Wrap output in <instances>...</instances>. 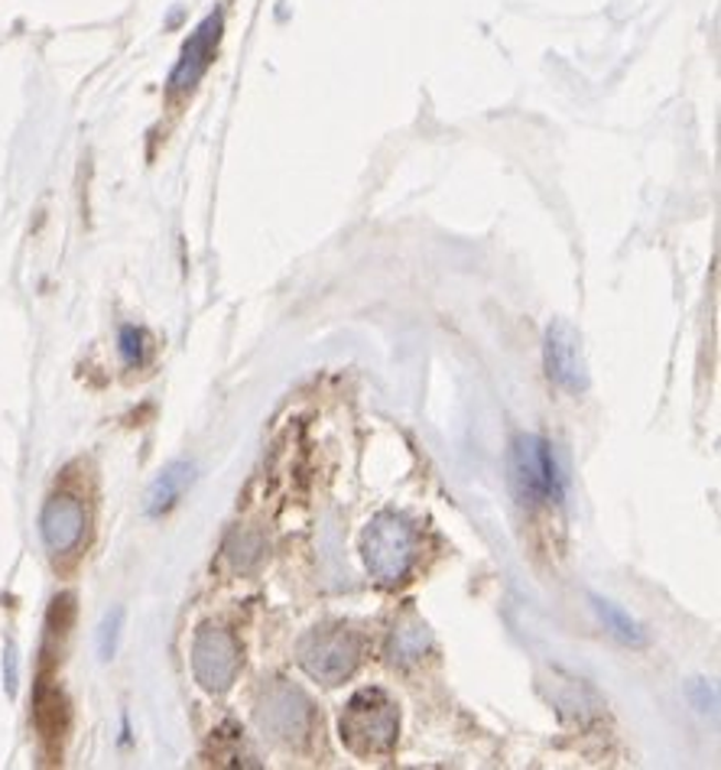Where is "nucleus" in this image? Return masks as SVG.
Segmentation results:
<instances>
[{"instance_id": "1", "label": "nucleus", "mask_w": 721, "mask_h": 770, "mask_svg": "<svg viewBox=\"0 0 721 770\" xmlns=\"http://www.w3.org/2000/svg\"><path fill=\"white\" fill-rule=\"evenodd\" d=\"M338 728H342V741L355 755L374 758V755H384L394 748L397 728H400V712L384 689H360L348 699Z\"/></svg>"}, {"instance_id": "2", "label": "nucleus", "mask_w": 721, "mask_h": 770, "mask_svg": "<svg viewBox=\"0 0 721 770\" xmlns=\"http://www.w3.org/2000/svg\"><path fill=\"white\" fill-rule=\"evenodd\" d=\"M510 481L524 504H559L566 498V472L542 436H517L510 449Z\"/></svg>"}, {"instance_id": "3", "label": "nucleus", "mask_w": 721, "mask_h": 770, "mask_svg": "<svg viewBox=\"0 0 721 770\" xmlns=\"http://www.w3.org/2000/svg\"><path fill=\"white\" fill-rule=\"evenodd\" d=\"M364 563L370 569V576L377 582H400L407 579L413 559H417V536L413 527L397 517V514H377L367 531H364V543H360Z\"/></svg>"}, {"instance_id": "4", "label": "nucleus", "mask_w": 721, "mask_h": 770, "mask_svg": "<svg viewBox=\"0 0 721 770\" xmlns=\"http://www.w3.org/2000/svg\"><path fill=\"white\" fill-rule=\"evenodd\" d=\"M300 663L312 680L338 686L358 663V644L345 631H312L300 641Z\"/></svg>"}, {"instance_id": "5", "label": "nucleus", "mask_w": 721, "mask_h": 770, "mask_svg": "<svg viewBox=\"0 0 721 770\" xmlns=\"http://www.w3.org/2000/svg\"><path fill=\"white\" fill-rule=\"evenodd\" d=\"M240 653L235 638L222 628H202L192 644V673L208 693H225L238 676Z\"/></svg>"}, {"instance_id": "6", "label": "nucleus", "mask_w": 721, "mask_h": 770, "mask_svg": "<svg viewBox=\"0 0 721 770\" xmlns=\"http://www.w3.org/2000/svg\"><path fill=\"white\" fill-rule=\"evenodd\" d=\"M542 361H546V374L569 394H585L589 391V367L582 357V339L579 332L562 322L552 319L542 339Z\"/></svg>"}, {"instance_id": "7", "label": "nucleus", "mask_w": 721, "mask_h": 770, "mask_svg": "<svg viewBox=\"0 0 721 770\" xmlns=\"http://www.w3.org/2000/svg\"><path fill=\"white\" fill-rule=\"evenodd\" d=\"M218 40H222V10L208 13V17L195 26V33L185 40L180 62H176V68H173V78H170V88H173V92H189V88L205 75V68L212 65Z\"/></svg>"}, {"instance_id": "8", "label": "nucleus", "mask_w": 721, "mask_h": 770, "mask_svg": "<svg viewBox=\"0 0 721 770\" xmlns=\"http://www.w3.org/2000/svg\"><path fill=\"white\" fill-rule=\"evenodd\" d=\"M260 725L280 741H300L309 728V703L293 686H273L260 699Z\"/></svg>"}, {"instance_id": "9", "label": "nucleus", "mask_w": 721, "mask_h": 770, "mask_svg": "<svg viewBox=\"0 0 721 770\" xmlns=\"http://www.w3.org/2000/svg\"><path fill=\"white\" fill-rule=\"evenodd\" d=\"M40 534H43V543L50 546V553L56 556L72 553L85 536V507L72 494L50 498L40 514Z\"/></svg>"}, {"instance_id": "10", "label": "nucleus", "mask_w": 721, "mask_h": 770, "mask_svg": "<svg viewBox=\"0 0 721 770\" xmlns=\"http://www.w3.org/2000/svg\"><path fill=\"white\" fill-rule=\"evenodd\" d=\"M192 478H195V466H192V462H170L163 472L150 481L147 498H143V511H147L150 517H160V514H166L170 507H176V501L189 491Z\"/></svg>"}, {"instance_id": "11", "label": "nucleus", "mask_w": 721, "mask_h": 770, "mask_svg": "<svg viewBox=\"0 0 721 770\" xmlns=\"http://www.w3.org/2000/svg\"><path fill=\"white\" fill-rule=\"evenodd\" d=\"M592 605H595V611H599V618L604 621V628L621 641V644H631V648H641V644H647V634H644V628L624 611V608H617L614 601H607V598H601V595H592Z\"/></svg>"}, {"instance_id": "12", "label": "nucleus", "mask_w": 721, "mask_h": 770, "mask_svg": "<svg viewBox=\"0 0 721 770\" xmlns=\"http://www.w3.org/2000/svg\"><path fill=\"white\" fill-rule=\"evenodd\" d=\"M147 349H150V339H147L143 329H137V325H123L120 329V357H123V364H130V367L143 364L147 361Z\"/></svg>"}, {"instance_id": "13", "label": "nucleus", "mask_w": 721, "mask_h": 770, "mask_svg": "<svg viewBox=\"0 0 721 770\" xmlns=\"http://www.w3.org/2000/svg\"><path fill=\"white\" fill-rule=\"evenodd\" d=\"M120 628H123V608H115V611L105 614V621H101V628H98V653H101V660H115Z\"/></svg>"}]
</instances>
